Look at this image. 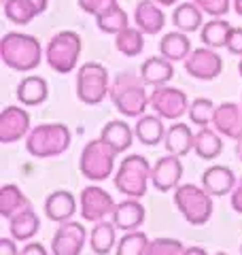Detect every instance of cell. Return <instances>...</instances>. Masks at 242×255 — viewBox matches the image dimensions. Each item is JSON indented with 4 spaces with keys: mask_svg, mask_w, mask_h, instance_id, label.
<instances>
[{
    "mask_svg": "<svg viewBox=\"0 0 242 255\" xmlns=\"http://www.w3.org/2000/svg\"><path fill=\"white\" fill-rule=\"evenodd\" d=\"M111 100L115 109L125 117H142L144 111L149 109V94H147V83L140 77V73H121L117 79L111 83Z\"/></svg>",
    "mask_w": 242,
    "mask_h": 255,
    "instance_id": "obj_1",
    "label": "cell"
},
{
    "mask_svg": "<svg viewBox=\"0 0 242 255\" xmlns=\"http://www.w3.org/2000/svg\"><path fill=\"white\" fill-rule=\"evenodd\" d=\"M0 58L17 73H30L40 64L43 49L36 36L23 34V32H6L0 41Z\"/></svg>",
    "mask_w": 242,
    "mask_h": 255,
    "instance_id": "obj_2",
    "label": "cell"
},
{
    "mask_svg": "<svg viewBox=\"0 0 242 255\" xmlns=\"http://www.w3.org/2000/svg\"><path fill=\"white\" fill-rule=\"evenodd\" d=\"M70 130L64 124H40L26 136V151L32 157H58L70 147Z\"/></svg>",
    "mask_w": 242,
    "mask_h": 255,
    "instance_id": "obj_3",
    "label": "cell"
},
{
    "mask_svg": "<svg viewBox=\"0 0 242 255\" xmlns=\"http://www.w3.org/2000/svg\"><path fill=\"white\" fill-rule=\"evenodd\" d=\"M151 170L153 166L147 162L144 155H127L119 164V170L115 174V187L119 189V194L138 200L147 194V187L151 183Z\"/></svg>",
    "mask_w": 242,
    "mask_h": 255,
    "instance_id": "obj_4",
    "label": "cell"
},
{
    "mask_svg": "<svg viewBox=\"0 0 242 255\" xmlns=\"http://www.w3.org/2000/svg\"><path fill=\"white\" fill-rule=\"evenodd\" d=\"M174 204L183 219L191 226H204L213 215V196L202 185H179L174 191Z\"/></svg>",
    "mask_w": 242,
    "mask_h": 255,
    "instance_id": "obj_5",
    "label": "cell"
},
{
    "mask_svg": "<svg viewBox=\"0 0 242 255\" xmlns=\"http://www.w3.org/2000/svg\"><path fill=\"white\" fill-rule=\"evenodd\" d=\"M81 49H83V45H81V36L77 32L62 30L47 43L45 60L49 64V68L55 70L58 75H68L77 66Z\"/></svg>",
    "mask_w": 242,
    "mask_h": 255,
    "instance_id": "obj_6",
    "label": "cell"
},
{
    "mask_svg": "<svg viewBox=\"0 0 242 255\" xmlns=\"http://www.w3.org/2000/svg\"><path fill=\"white\" fill-rule=\"evenodd\" d=\"M117 155L119 153L104 138L90 140L85 145V149L81 151L79 170L90 181H107L113 174V168H115Z\"/></svg>",
    "mask_w": 242,
    "mask_h": 255,
    "instance_id": "obj_7",
    "label": "cell"
},
{
    "mask_svg": "<svg viewBox=\"0 0 242 255\" xmlns=\"http://www.w3.org/2000/svg\"><path fill=\"white\" fill-rule=\"evenodd\" d=\"M111 92L109 70L98 62H85L77 73V96L83 105H100Z\"/></svg>",
    "mask_w": 242,
    "mask_h": 255,
    "instance_id": "obj_8",
    "label": "cell"
},
{
    "mask_svg": "<svg viewBox=\"0 0 242 255\" xmlns=\"http://www.w3.org/2000/svg\"><path fill=\"white\" fill-rule=\"evenodd\" d=\"M149 107L155 111L161 119H181L189 111L187 94L179 87L170 85H157L153 87V92L149 94Z\"/></svg>",
    "mask_w": 242,
    "mask_h": 255,
    "instance_id": "obj_9",
    "label": "cell"
},
{
    "mask_svg": "<svg viewBox=\"0 0 242 255\" xmlns=\"http://www.w3.org/2000/svg\"><path fill=\"white\" fill-rule=\"evenodd\" d=\"M79 206H81V217L85 221H102L107 219V215H113L115 211V200L109 191H104L98 185H90L81 191L79 198Z\"/></svg>",
    "mask_w": 242,
    "mask_h": 255,
    "instance_id": "obj_10",
    "label": "cell"
},
{
    "mask_svg": "<svg viewBox=\"0 0 242 255\" xmlns=\"http://www.w3.org/2000/svg\"><path fill=\"white\" fill-rule=\"evenodd\" d=\"M185 70L187 75L200 81H213L221 75L223 70V60L213 47H200L189 53V58L185 60Z\"/></svg>",
    "mask_w": 242,
    "mask_h": 255,
    "instance_id": "obj_11",
    "label": "cell"
},
{
    "mask_svg": "<svg viewBox=\"0 0 242 255\" xmlns=\"http://www.w3.org/2000/svg\"><path fill=\"white\" fill-rule=\"evenodd\" d=\"M87 230L79 221H64L55 230L51 241V253L53 255H81L87 241Z\"/></svg>",
    "mask_w": 242,
    "mask_h": 255,
    "instance_id": "obj_12",
    "label": "cell"
},
{
    "mask_svg": "<svg viewBox=\"0 0 242 255\" xmlns=\"http://www.w3.org/2000/svg\"><path fill=\"white\" fill-rule=\"evenodd\" d=\"M30 115L21 107H6L0 113V142L11 145L30 134Z\"/></svg>",
    "mask_w": 242,
    "mask_h": 255,
    "instance_id": "obj_13",
    "label": "cell"
},
{
    "mask_svg": "<svg viewBox=\"0 0 242 255\" xmlns=\"http://www.w3.org/2000/svg\"><path fill=\"white\" fill-rule=\"evenodd\" d=\"M181 179H183V164L179 155H172V153L159 157L151 170V183L157 191L176 189Z\"/></svg>",
    "mask_w": 242,
    "mask_h": 255,
    "instance_id": "obj_14",
    "label": "cell"
},
{
    "mask_svg": "<svg viewBox=\"0 0 242 255\" xmlns=\"http://www.w3.org/2000/svg\"><path fill=\"white\" fill-rule=\"evenodd\" d=\"M213 126L221 136L238 142L242 138V105H236V102H223V105H219L215 109Z\"/></svg>",
    "mask_w": 242,
    "mask_h": 255,
    "instance_id": "obj_15",
    "label": "cell"
},
{
    "mask_svg": "<svg viewBox=\"0 0 242 255\" xmlns=\"http://www.w3.org/2000/svg\"><path fill=\"white\" fill-rule=\"evenodd\" d=\"M134 21L142 34H157L166 26V15L161 11V4L155 0H140L134 9Z\"/></svg>",
    "mask_w": 242,
    "mask_h": 255,
    "instance_id": "obj_16",
    "label": "cell"
},
{
    "mask_svg": "<svg viewBox=\"0 0 242 255\" xmlns=\"http://www.w3.org/2000/svg\"><path fill=\"white\" fill-rule=\"evenodd\" d=\"M236 174L228 166H211L202 172V187L211 196H228L236 187Z\"/></svg>",
    "mask_w": 242,
    "mask_h": 255,
    "instance_id": "obj_17",
    "label": "cell"
},
{
    "mask_svg": "<svg viewBox=\"0 0 242 255\" xmlns=\"http://www.w3.org/2000/svg\"><path fill=\"white\" fill-rule=\"evenodd\" d=\"M77 213V200L75 196L66 189H58L51 191L45 200V215L55 223H64L70 221L72 215Z\"/></svg>",
    "mask_w": 242,
    "mask_h": 255,
    "instance_id": "obj_18",
    "label": "cell"
},
{
    "mask_svg": "<svg viewBox=\"0 0 242 255\" xmlns=\"http://www.w3.org/2000/svg\"><path fill=\"white\" fill-rule=\"evenodd\" d=\"M113 223L123 230V232H132V230H138L144 221V206L136 200V198H127V200L115 204V211H113Z\"/></svg>",
    "mask_w": 242,
    "mask_h": 255,
    "instance_id": "obj_19",
    "label": "cell"
},
{
    "mask_svg": "<svg viewBox=\"0 0 242 255\" xmlns=\"http://www.w3.org/2000/svg\"><path fill=\"white\" fill-rule=\"evenodd\" d=\"M193 142H196V134L191 132V128L187 124H174L166 130L164 136V147L168 153L172 155H187L189 151H193Z\"/></svg>",
    "mask_w": 242,
    "mask_h": 255,
    "instance_id": "obj_20",
    "label": "cell"
},
{
    "mask_svg": "<svg viewBox=\"0 0 242 255\" xmlns=\"http://www.w3.org/2000/svg\"><path fill=\"white\" fill-rule=\"evenodd\" d=\"M140 77L144 79V83L147 85H166L170 79L174 77V66L170 60H166L164 55H159V58H149L140 64Z\"/></svg>",
    "mask_w": 242,
    "mask_h": 255,
    "instance_id": "obj_21",
    "label": "cell"
},
{
    "mask_svg": "<svg viewBox=\"0 0 242 255\" xmlns=\"http://www.w3.org/2000/svg\"><path fill=\"white\" fill-rule=\"evenodd\" d=\"M191 41L187 38V34L181 30L176 32H168V34H164V38L159 41V53L164 55L166 60L170 62H185L189 58L191 53Z\"/></svg>",
    "mask_w": 242,
    "mask_h": 255,
    "instance_id": "obj_22",
    "label": "cell"
},
{
    "mask_svg": "<svg viewBox=\"0 0 242 255\" xmlns=\"http://www.w3.org/2000/svg\"><path fill=\"white\" fill-rule=\"evenodd\" d=\"M134 134H136V140L142 142V145L155 147L159 142H164L166 128L161 124L159 115H142V117H138V122H136Z\"/></svg>",
    "mask_w": 242,
    "mask_h": 255,
    "instance_id": "obj_23",
    "label": "cell"
},
{
    "mask_svg": "<svg viewBox=\"0 0 242 255\" xmlns=\"http://www.w3.org/2000/svg\"><path fill=\"white\" fill-rule=\"evenodd\" d=\"M49 96V85L43 77H26L17 85V100L23 107H38Z\"/></svg>",
    "mask_w": 242,
    "mask_h": 255,
    "instance_id": "obj_24",
    "label": "cell"
},
{
    "mask_svg": "<svg viewBox=\"0 0 242 255\" xmlns=\"http://www.w3.org/2000/svg\"><path fill=\"white\" fill-rule=\"evenodd\" d=\"M32 209V202L28 196H23V191L17 185H4L0 189V215L4 219H11L15 215Z\"/></svg>",
    "mask_w": 242,
    "mask_h": 255,
    "instance_id": "obj_25",
    "label": "cell"
},
{
    "mask_svg": "<svg viewBox=\"0 0 242 255\" xmlns=\"http://www.w3.org/2000/svg\"><path fill=\"white\" fill-rule=\"evenodd\" d=\"M134 130L130 126H127L125 122H119V119H115V122H109L107 126L102 128V134L100 138H104L109 142V145L117 151V153H123V151H127L132 147L134 142Z\"/></svg>",
    "mask_w": 242,
    "mask_h": 255,
    "instance_id": "obj_26",
    "label": "cell"
},
{
    "mask_svg": "<svg viewBox=\"0 0 242 255\" xmlns=\"http://www.w3.org/2000/svg\"><path fill=\"white\" fill-rule=\"evenodd\" d=\"M115 223L113 221H96L92 232H90V247L96 255H109L111 249L117 243V232H115Z\"/></svg>",
    "mask_w": 242,
    "mask_h": 255,
    "instance_id": "obj_27",
    "label": "cell"
},
{
    "mask_svg": "<svg viewBox=\"0 0 242 255\" xmlns=\"http://www.w3.org/2000/svg\"><path fill=\"white\" fill-rule=\"evenodd\" d=\"M193 151H196V155L200 159H206V162H211V159L219 157V153L223 151V140L219 136V132L213 130V128H200L196 132V142H193Z\"/></svg>",
    "mask_w": 242,
    "mask_h": 255,
    "instance_id": "obj_28",
    "label": "cell"
},
{
    "mask_svg": "<svg viewBox=\"0 0 242 255\" xmlns=\"http://www.w3.org/2000/svg\"><path fill=\"white\" fill-rule=\"evenodd\" d=\"M38 230H40V219H38V215L34 213V206L9 219V232H11V238H15L17 243L30 241V238L34 236Z\"/></svg>",
    "mask_w": 242,
    "mask_h": 255,
    "instance_id": "obj_29",
    "label": "cell"
},
{
    "mask_svg": "<svg viewBox=\"0 0 242 255\" xmlns=\"http://www.w3.org/2000/svg\"><path fill=\"white\" fill-rule=\"evenodd\" d=\"M232 23L225 21L221 17H213L211 21L204 23V28L200 32V38L206 47H213V49H219V47L228 45V36H230Z\"/></svg>",
    "mask_w": 242,
    "mask_h": 255,
    "instance_id": "obj_30",
    "label": "cell"
},
{
    "mask_svg": "<svg viewBox=\"0 0 242 255\" xmlns=\"http://www.w3.org/2000/svg\"><path fill=\"white\" fill-rule=\"evenodd\" d=\"M172 23L181 32H196L202 26V9L196 2H181L172 13Z\"/></svg>",
    "mask_w": 242,
    "mask_h": 255,
    "instance_id": "obj_31",
    "label": "cell"
},
{
    "mask_svg": "<svg viewBox=\"0 0 242 255\" xmlns=\"http://www.w3.org/2000/svg\"><path fill=\"white\" fill-rule=\"evenodd\" d=\"M115 49L119 53H123L125 58H136L144 49V34L138 28L127 26L119 34H115Z\"/></svg>",
    "mask_w": 242,
    "mask_h": 255,
    "instance_id": "obj_32",
    "label": "cell"
},
{
    "mask_svg": "<svg viewBox=\"0 0 242 255\" xmlns=\"http://www.w3.org/2000/svg\"><path fill=\"white\" fill-rule=\"evenodd\" d=\"M36 15L38 11L32 0H4V17L17 26H26Z\"/></svg>",
    "mask_w": 242,
    "mask_h": 255,
    "instance_id": "obj_33",
    "label": "cell"
},
{
    "mask_svg": "<svg viewBox=\"0 0 242 255\" xmlns=\"http://www.w3.org/2000/svg\"><path fill=\"white\" fill-rule=\"evenodd\" d=\"M130 19H127V13L121 9V6H113L111 11L102 13L96 17V26H98L100 32H104V34H119L121 30H125L130 23H127Z\"/></svg>",
    "mask_w": 242,
    "mask_h": 255,
    "instance_id": "obj_34",
    "label": "cell"
},
{
    "mask_svg": "<svg viewBox=\"0 0 242 255\" xmlns=\"http://www.w3.org/2000/svg\"><path fill=\"white\" fill-rule=\"evenodd\" d=\"M149 236L138 230L125 232V236H121V241L117 243V255H147L149 249Z\"/></svg>",
    "mask_w": 242,
    "mask_h": 255,
    "instance_id": "obj_35",
    "label": "cell"
},
{
    "mask_svg": "<svg viewBox=\"0 0 242 255\" xmlns=\"http://www.w3.org/2000/svg\"><path fill=\"white\" fill-rule=\"evenodd\" d=\"M215 102L211 98H196L189 105V122L193 126H200V128H206L208 124H213V117H215Z\"/></svg>",
    "mask_w": 242,
    "mask_h": 255,
    "instance_id": "obj_36",
    "label": "cell"
},
{
    "mask_svg": "<svg viewBox=\"0 0 242 255\" xmlns=\"http://www.w3.org/2000/svg\"><path fill=\"white\" fill-rule=\"evenodd\" d=\"M147 255H185V247L176 238H155L149 243Z\"/></svg>",
    "mask_w": 242,
    "mask_h": 255,
    "instance_id": "obj_37",
    "label": "cell"
},
{
    "mask_svg": "<svg viewBox=\"0 0 242 255\" xmlns=\"http://www.w3.org/2000/svg\"><path fill=\"white\" fill-rule=\"evenodd\" d=\"M77 2L81 6V11L90 13V15H94V17H98V15L107 13V11L113 9V6L119 4L117 0H77Z\"/></svg>",
    "mask_w": 242,
    "mask_h": 255,
    "instance_id": "obj_38",
    "label": "cell"
},
{
    "mask_svg": "<svg viewBox=\"0 0 242 255\" xmlns=\"http://www.w3.org/2000/svg\"><path fill=\"white\" fill-rule=\"evenodd\" d=\"M191 2H196L202 11L213 15V17H223L230 11L232 0H191Z\"/></svg>",
    "mask_w": 242,
    "mask_h": 255,
    "instance_id": "obj_39",
    "label": "cell"
},
{
    "mask_svg": "<svg viewBox=\"0 0 242 255\" xmlns=\"http://www.w3.org/2000/svg\"><path fill=\"white\" fill-rule=\"evenodd\" d=\"M225 49H228L232 55H238V58H242V28H234L232 26Z\"/></svg>",
    "mask_w": 242,
    "mask_h": 255,
    "instance_id": "obj_40",
    "label": "cell"
},
{
    "mask_svg": "<svg viewBox=\"0 0 242 255\" xmlns=\"http://www.w3.org/2000/svg\"><path fill=\"white\" fill-rule=\"evenodd\" d=\"M230 198H232V209L236 211L238 215H242V177L238 179L236 187H234V191L230 194Z\"/></svg>",
    "mask_w": 242,
    "mask_h": 255,
    "instance_id": "obj_41",
    "label": "cell"
},
{
    "mask_svg": "<svg viewBox=\"0 0 242 255\" xmlns=\"http://www.w3.org/2000/svg\"><path fill=\"white\" fill-rule=\"evenodd\" d=\"M0 255H17V241L15 238H0Z\"/></svg>",
    "mask_w": 242,
    "mask_h": 255,
    "instance_id": "obj_42",
    "label": "cell"
},
{
    "mask_svg": "<svg viewBox=\"0 0 242 255\" xmlns=\"http://www.w3.org/2000/svg\"><path fill=\"white\" fill-rule=\"evenodd\" d=\"M19 255H49V253H47L45 245H40V243H28V245L21 249Z\"/></svg>",
    "mask_w": 242,
    "mask_h": 255,
    "instance_id": "obj_43",
    "label": "cell"
},
{
    "mask_svg": "<svg viewBox=\"0 0 242 255\" xmlns=\"http://www.w3.org/2000/svg\"><path fill=\"white\" fill-rule=\"evenodd\" d=\"M185 255H208V253H206V249H202V247H187Z\"/></svg>",
    "mask_w": 242,
    "mask_h": 255,
    "instance_id": "obj_44",
    "label": "cell"
},
{
    "mask_svg": "<svg viewBox=\"0 0 242 255\" xmlns=\"http://www.w3.org/2000/svg\"><path fill=\"white\" fill-rule=\"evenodd\" d=\"M34 2V6H36V11H38V15L40 13H45V9H47V4H49V0H32Z\"/></svg>",
    "mask_w": 242,
    "mask_h": 255,
    "instance_id": "obj_45",
    "label": "cell"
},
{
    "mask_svg": "<svg viewBox=\"0 0 242 255\" xmlns=\"http://www.w3.org/2000/svg\"><path fill=\"white\" fill-rule=\"evenodd\" d=\"M157 4H161V6H172V4H176L179 0H155Z\"/></svg>",
    "mask_w": 242,
    "mask_h": 255,
    "instance_id": "obj_46",
    "label": "cell"
},
{
    "mask_svg": "<svg viewBox=\"0 0 242 255\" xmlns=\"http://www.w3.org/2000/svg\"><path fill=\"white\" fill-rule=\"evenodd\" d=\"M234 11H236L242 17V0H234Z\"/></svg>",
    "mask_w": 242,
    "mask_h": 255,
    "instance_id": "obj_47",
    "label": "cell"
},
{
    "mask_svg": "<svg viewBox=\"0 0 242 255\" xmlns=\"http://www.w3.org/2000/svg\"><path fill=\"white\" fill-rule=\"evenodd\" d=\"M236 155L240 157V162H242V138L238 140V145H236Z\"/></svg>",
    "mask_w": 242,
    "mask_h": 255,
    "instance_id": "obj_48",
    "label": "cell"
},
{
    "mask_svg": "<svg viewBox=\"0 0 242 255\" xmlns=\"http://www.w3.org/2000/svg\"><path fill=\"white\" fill-rule=\"evenodd\" d=\"M238 73H240V77H242V58H240V62H238Z\"/></svg>",
    "mask_w": 242,
    "mask_h": 255,
    "instance_id": "obj_49",
    "label": "cell"
},
{
    "mask_svg": "<svg viewBox=\"0 0 242 255\" xmlns=\"http://www.w3.org/2000/svg\"><path fill=\"white\" fill-rule=\"evenodd\" d=\"M215 255H228V253H225V251H219V253H215Z\"/></svg>",
    "mask_w": 242,
    "mask_h": 255,
    "instance_id": "obj_50",
    "label": "cell"
},
{
    "mask_svg": "<svg viewBox=\"0 0 242 255\" xmlns=\"http://www.w3.org/2000/svg\"><path fill=\"white\" fill-rule=\"evenodd\" d=\"M240 255H242V247H240Z\"/></svg>",
    "mask_w": 242,
    "mask_h": 255,
    "instance_id": "obj_51",
    "label": "cell"
}]
</instances>
